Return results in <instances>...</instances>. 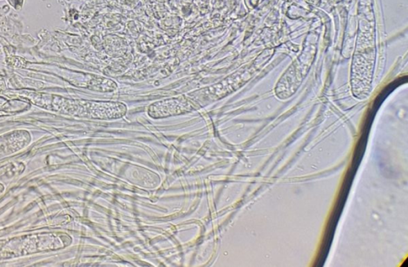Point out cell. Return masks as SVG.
Here are the masks:
<instances>
[{
  "instance_id": "6da1fadb",
  "label": "cell",
  "mask_w": 408,
  "mask_h": 267,
  "mask_svg": "<svg viewBox=\"0 0 408 267\" xmlns=\"http://www.w3.org/2000/svg\"><path fill=\"white\" fill-rule=\"evenodd\" d=\"M193 109L192 104L186 98L179 97L153 103L148 109V114L153 118H162L188 113Z\"/></svg>"
},
{
  "instance_id": "7a4b0ae2",
  "label": "cell",
  "mask_w": 408,
  "mask_h": 267,
  "mask_svg": "<svg viewBox=\"0 0 408 267\" xmlns=\"http://www.w3.org/2000/svg\"><path fill=\"white\" fill-rule=\"evenodd\" d=\"M92 117L99 119H118L126 113L125 104L120 102H95L92 103Z\"/></svg>"
}]
</instances>
